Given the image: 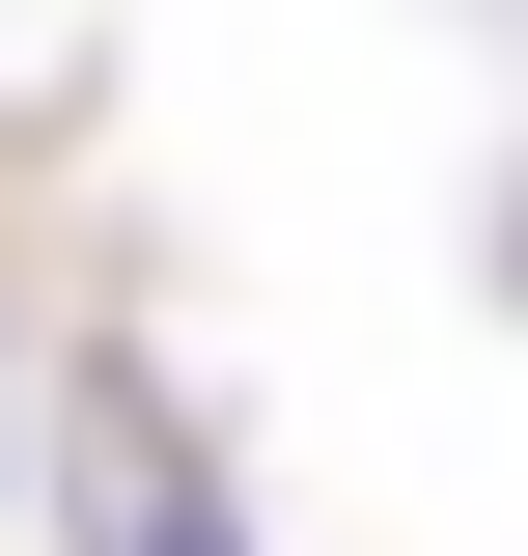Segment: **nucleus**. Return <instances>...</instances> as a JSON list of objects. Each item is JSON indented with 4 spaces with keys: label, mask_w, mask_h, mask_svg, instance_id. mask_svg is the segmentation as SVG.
Returning a JSON list of instances; mask_svg holds the SVG:
<instances>
[{
    "label": "nucleus",
    "mask_w": 528,
    "mask_h": 556,
    "mask_svg": "<svg viewBox=\"0 0 528 556\" xmlns=\"http://www.w3.org/2000/svg\"><path fill=\"white\" fill-rule=\"evenodd\" d=\"M84 556H223V529H196V473H167V445H84Z\"/></svg>",
    "instance_id": "nucleus-1"
}]
</instances>
